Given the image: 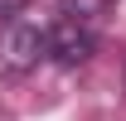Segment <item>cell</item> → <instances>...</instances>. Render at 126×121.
Returning a JSON list of instances; mask_svg holds the SVG:
<instances>
[{"label":"cell","instance_id":"obj_1","mask_svg":"<svg viewBox=\"0 0 126 121\" xmlns=\"http://www.w3.org/2000/svg\"><path fill=\"white\" fill-rule=\"evenodd\" d=\"M48 53L58 63H82L87 53H92V29L87 24H78V19H58L53 29H48Z\"/></svg>","mask_w":126,"mask_h":121},{"label":"cell","instance_id":"obj_2","mask_svg":"<svg viewBox=\"0 0 126 121\" xmlns=\"http://www.w3.org/2000/svg\"><path fill=\"white\" fill-rule=\"evenodd\" d=\"M39 53H48V34L44 29H15L10 34V68H29Z\"/></svg>","mask_w":126,"mask_h":121}]
</instances>
